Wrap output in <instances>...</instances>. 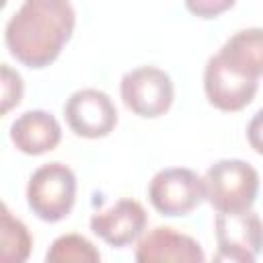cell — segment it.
<instances>
[{
	"label": "cell",
	"instance_id": "cell-3",
	"mask_svg": "<svg viewBox=\"0 0 263 263\" xmlns=\"http://www.w3.org/2000/svg\"><path fill=\"white\" fill-rule=\"evenodd\" d=\"M76 199V177L64 162L41 164L29 179L27 203L43 222L64 220Z\"/></svg>",
	"mask_w": 263,
	"mask_h": 263
},
{
	"label": "cell",
	"instance_id": "cell-6",
	"mask_svg": "<svg viewBox=\"0 0 263 263\" xmlns=\"http://www.w3.org/2000/svg\"><path fill=\"white\" fill-rule=\"evenodd\" d=\"M214 226L220 249L218 261L253 263L263 251V222L255 212H218Z\"/></svg>",
	"mask_w": 263,
	"mask_h": 263
},
{
	"label": "cell",
	"instance_id": "cell-16",
	"mask_svg": "<svg viewBox=\"0 0 263 263\" xmlns=\"http://www.w3.org/2000/svg\"><path fill=\"white\" fill-rule=\"evenodd\" d=\"M236 0H185V6L191 14L199 18H216L222 12L230 10Z\"/></svg>",
	"mask_w": 263,
	"mask_h": 263
},
{
	"label": "cell",
	"instance_id": "cell-8",
	"mask_svg": "<svg viewBox=\"0 0 263 263\" xmlns=\"http://www.w3.org/2000/svg\"><path fill=\"white\" fill-rule=\"evenodd\" d=\"M257 78L245 76L222 62L216 53L208 60L203 72V88L208 101L226 113H234L245 109L257 95Z\"/></svg>",
	"mask_w": 263,
	"mask_h": 263
},
{
	"label": "cell",
	"instance_id": "cell-17",
	"mask_svg": "<svg viewBox=\"0 0 263 263\" xmlns=\"http://www.w3.org/2000/svg\"><path fill=\"white\" fill-rule=\"evenodd\" d=\"M247 140L251 148L263 156V109H259L247 125Z\"/></svg>",
	"mask_w": 263,
	"mask_h": 263
},
{
	"label": "cell",
	"instance_id": "cell-2",
	"mask_svg": "<svg viewBox=\"0 0 263 263\" xmlns=\"http://www.w3.org/2000/svg\"><path fill=\"white\" fill-rule=\"evenodd\" d=\"M203 185L205 199L216 212H242L255 203L259 173L245 160L224 158L208 168Z\"/></svg>",
	"mask_w": 263,
	"mask_h": 263
},
{
	"label": "cell",
	"instance_id": "cell-13",
	"mask_svg": "<svg viewBox=\"0 0 263 263\" xmlns=\"http://www.w3.org/2000/svg\"><path fill=\"white\" fill-rule=\"evenodd\" d=\"M45 261L47 263H95V261H101V253L88 238L80 234H62L51 242L45 255Z\"/></svg>",
	"mask_w": 263,
	"mask_h": 263
},
{
	"label": "cell",
	"instance_id": "cell-1",
	"mask_svg": "<svg viewBox=\"0 0 263 263\" xmlns=\"http://www.w3.org/2000/svg\"><path fill=\"white\" fill-rule=\"evenodd\" d=\"M74 25L70 0H25L6 23L4 41L21 64L45 68L72 37Z\"/></svg>",
	"mask_w": 263,
	"mask_h": 263
},
{
	"label": "cell",
	"instance_id": "cell-9",
	"mask_svg": "<svg viewBox=\"0 0 263 263\" xmlns=\"http://www.w3.org/2000/svg\"><path fill=\"white\" fill-rule=\"evenodd\" d=\"M201 245L171 226H156L140 236L136 247L138 263H201Z\"/></svg>",
	"mask_w": 263,
	"mask_h": 263
},
{
	"label": "cell",
	"instance_id": "cell-15",
	"mask_svg": "<svg viewBox=\"0 0 263 263\" xmlns=\"http://www.w3.org/2000/svg\"><path fill=\"white\" fill-rule=\"evenodd\" d=\"M23 99V78L8 64H2V107L0 113L6 115Z\"/></svg>",
	"mask_w": 263,
	"mask_h": 263
},
{
	"label": "cell",
	"instance_id": "cell-4",
	"mask_svg": "<svg viewBox=\"0 0 263 263\" xmlns=\"http://www.w3.org/2000/svg\"><path fill=\"white\" fill-rule=\"evenodd\" d=\"M175 99L171 76L154 66H140L123 74L121 101L123 105L146 119L164 115Z\"/></svg>",
	"mask_w": 263,
	"mask_h": 263
},
{
	"label": "cell",
	"instance_id": "cell-12",
	"mask_svg": "<svg viewBox=\"0 0 263 263\" xmlns=\"http://www.w3.org/2000/svg\"><path fill=\"white\" fill-rule=\"evenodd\" d=\"M218 55L226 66L245 76H263V29L253 27L236 31L232 37L226 39Z\"/></svg>",
	"mask_w": 263,
	"mask_h": 263
},
{
	"label": "cell",
	"instance_id": "cell-10",
	"mask_svg": "<svg viewBox=\"0 0 263 263\" xmlns=\"http://www.w3.org/2000/svg\"><path fill=\"white\" fill-rule=\"evenodd\" d=\"M146 210L140 201L123 197L111 208L92 214L90 230L111 247H127L138 240L146 230Z\"/></svg>",
	"mask_w": 263,
	"mask_h": 263
},
{
	"label": "cell",
	"instance_id": "cell-5",
	"mask_svg": "<svg viewBox=\"0 0 263 263\" xmlns=\"http://www.w3.org/2000/svg\"><path fill=\"white\" fill-rule=\"evenodd\" d=\"M150 203L162 216H187L205 199L203 179L185 166L158 171L148 187Z\"/></svg>",
	"mask_w": 263,
	"mask_h": 263
},
{
	"label": "cell",
	"instance_id": "cell-11",
	"mask_svg": "<svg viewBox=\"0 0 263 263\" xmlns=\"http://www.w3.org/2000/svg\"><path fill=\"white\" fill-rule=\"evenodd\" d=\"M10 140L16 150L37 156L53 150L62 140V127L58 119L41 109L25 111L10 125Z\"/></svg>",
	"mask_w": 263,
	"mask_h": 263
},
{
	"label": "cell",
	"instance_id": "cell-14",
	"mask_svg": "<svg viewBox=\"0 0 263 263\" xmlns=\"http://www.w3.org/2000/svg\"><path fill=\"white\" fill-rule=\"evenodd\" d=\"M31 253V234L27 226L2 205V259L4 261H25Z\"/></svg>",
	"mask_w": 263,
	"mask_h": 263
},
{
	"label": "cell",
	"instance_id": "cell-7",
	"mask_svg": "<svg viewBox=\"0 0 263 263\" xmlns=\"http://www.w3.org/2000/svg\"><path fill=\"white\" fill-rule=\"evenodd\" d=\"M68 127L82 138H105L117 125V109L107 92L99 88H80L64 103Z\"/></svg>",
	"mask_w": 263,
	"mask_h": 263
}]
</instances>
